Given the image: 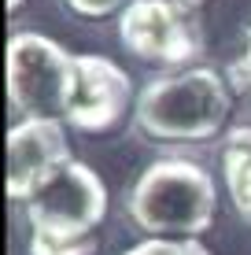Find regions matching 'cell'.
Listing matches in <instances>:
<instances>
[{
	"label": "cell",
	"instance_id": "1",
	"mask_svg": "<svg viewBox=\"0 0 251 255\" xmlns=\"http://www.w3.org/2000/svg\"><path fill=\"white\" fill-rule=\"evenodd\" d=\"M26 255H96V230L107 218V185L89 163L67 159L22 204Z\"/></svg>",
	"mask_w": 251,
	"mask_h": 255
},
{
	"label": "cell",
	"instance_id": "2",
	"mask_svg": "<svg viewBox=\"0 0 251 255\" xmlns=\"http://www.w3.org/2000/svg\"><path fill=\"white\" fill-rule=\"evenodd\" d=\"M233 82L214 67H185L159 74L141 89L133 122L144 137L170 144H200L226 129L233 111Z\"/></svg>",
	"mask_w": 251,
	"mask_h": 255
},
{
	"label": "cell",
	"instance_id": "3",
	"mask_svg": "<svg viewBox=\"0 0 251 255\" xmlns=\"http://www.w3.org/2000/svg\"><path fill=\"white\" fill-rule=\"evenodd\" d=\"M126 215L144 237L200 241L218 215V189L192 159H155L129 185Z\"/></svg>",
	"mask_w": 251,
	"mask_h": 255
},
{
	"label": "cell",
	"instance_id": "4",
	"mask_svg": "<svg viewBox=\"0 0 251 255\" xmlns=\"http://www.w3.org/2000/svg\"><path fill=\"white\" fill-rule=\"evenodd\" d=\"M7 104L22 119H67L78 82V56L45 33H11L4 56Z\"/></svg>",
	"mask_w": 251,
	"mask_h": 255
},
{
	"label": "cell",
	"instance_id": "5",
	"mask_svg": "<svg viewBox=\"0 0 251 255\" xmlns=\"http://www.w3.org/2000/svg\"><path fill=\"white\" fill-rule=\"evenodd\" d=\"M118 41L126 52L155 67H192L203 48V33L192 15L167 0H129L118 11Z\"/></svg>",
	"mask_w": 251,
	"mask_h": 255
},
{
	"label": "cell",
	"instance_id": "6",
	"mask_svg": "<svg viewBox=\"0 0 251 255\" xmlns=\"http://www.w3.org/2000/svg\"><path fill=\"white\" fill-rule=\"evenodd\" d=\"M133 100V82L115 59L82 52L78 56V82L67 108V126L78 133H107L115 129Z\"/></svg>",
	"mask_w": 251,
	"mask_h": 255
},
{
	"label": "cell",
	"instance_id": "7",
	"mask_svg": "<svg viewBox=\"0 0 251 255\" xmlns=\"http://www.w3.org/2000/svg\"><path fill=\"white\" fill-rule=\"evenodd\" d=\"M7 196L26 204L67 159H74L67 148L63 119H19L7 129Z\"/></svg>",
	"mask_w": 251,
	"mask_h": 255
},
{
	"label": "cell",
	"instance_id": "8",
	"mask_svg": "<svg viewBox=\"0 0 251 255\" xmlns=\"http://www.w3.org/2000/svg\"><path fill=\"white\" fill-rule=\"evenodd\" d=\"M222 178H226L233 211L251 226V126L229 129L222 148Z\"/></svg>",
	"mask_w": 251,
	"mask_h": 255
},
{
	"label": "cell",
	"instance_id": "9",
	"mask_svg": "<svg viewBox=\"0 0 251 255\" xmlns=\"http://www.w3.org/2000/svg\"><path fill=\"white\" fill-rule=\"evenodd\" d=\"M122 255H211L200 241H174V237H144Z\"/></svg>",
	"mask_w": 251,
	"mask_h": 255
},
{
	"label": "cell",
	"instance_id": "10",
	"mask_svg": "<svg viewBox=\"0 0 251 255\" xmlns=\"http://www.w3.org/2000/svg\"><path fill=\"white\" fill-rule=\"evenodd\" d=\"M129 0H67L74 15H85V19H107V15L122 11Z\"/></svg>",
	"mask_w": 251,
	"mask_h": 255
},
{
	"label": "cell",
	"instance_id": "11",
	"mask_svg": "<svg viewBox=\"0 0 251 255\" xmlns=\"http://www.w3.org/2000/svg\"><path fill=\"white\" fill-rule=\"evenodd\" d=\"M229 82H233V89L251 93V26H248V33H244V52H240L237 63L229 67Z\"/></svg>",
	"mask_w": 251,
	"mask_h": 255
},
{
	"label": "cell",
	"instance_id": "12",
	"mask_svg": "<svg viewBox=\"0 0 251 255\" xmlns=\"http://www.w3.org/2000/svg\"><path fill=\"white\" fill-rule=\"evenodd\" d=\"M167 4H174V7H181V11H188V15H196L200 7L207 4V0H167Z\"/></svg>",
	"mask_w": 251,
	"mask_h": 255
},
{
	"label": "cell",
	"instance_id": "13",
	"mask_svg": "<svg viewBox=\"0 0 251 255\" xmlns=\"http://www.w3.org/2000/svg\"><path fill=\"white\" fill-rule=\"evenodd\" d=\"M22 4H26V0H4V7H7V11H19Z\"/></svg>",
	"mask_w": 251,
	"mask_h": 255
}]
</instances>
